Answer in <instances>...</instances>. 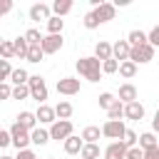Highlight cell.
Listing matches in <instances>:
<instances>
[{
    "instance_id": "3",
    "label": "cell",
    "mask_w": 159,
    "mask_h": 159,
    "mask_svg": "<svg viewBox=\"0 0 159 159\" xmlns=\"http://www.w3.org/2000/svg\"><path fill=\"white\" fill-rule=\"evenodd\" d=\"M102 134H104L107 139L122 142V139H124V134H127V127H124V122H122V119H107V122L102 124Z\"/></svg>"
},
{
    "instance_id": "35",
    "label": "cell",
    "mask_w": 159,
    "mask_h": 159,
    "mask_svg": "<svg viewBox=\"0 0 159 159\" xmlns=\"http://www.w3.org/2000/svg\"><path fill=\"white\" fill-rule=\"evenodd\" d=\"M97 102H99V107H102V109H109V107L117 102V97H114L112 92H102V94L97 97Z\"/></svg>"
},
{
    "instance_id": "43",
    "label": "cell",
    "mask_w": 159,
    "mask_h": 159,
    "mask_svg": "<svg viewBox=\"0 0 159 159\" xmlns=\"http://www.w3.org/2000/svg\"><path fill=\"white\" fill-rule=\"evenodd\" d=\"M127 159H144V149L142 147H132L127 152Z\"/></svg>"
},
{
    "instance_id": "4",
    "label": "cell",
    "mask_w": 159,
    "mask_h": 159,
    "mask_svg": "<svg viewBox=\"0 0 159 159\" xmlns=\"http://www.w3.org/2000/svg\"><path fill=\"white\" fill-rule=\"evenodd\" d=\"M30 97L32 99H37L40 104H45V99H47V84H45V77L42 75H30Z\"/></svg>"
},
{
    "instance_id": "47",
    "label": "cell",
    "mask_w": 159,
    "mask_h": 159,
    "mask_svg": "<svg viewBox=\"0 0 159 159\" xmlns=\"http://www.w3.org/2000/svg\"><path fill=\"white\" fill-rule=\"evenodd\" d=\"M10 10H12V2H10V0L0 5V15H5V12H10Z\"/></svg>"
},
{
    "instance_id": "32",
    "label": "cell",
    "mask_w": 159,
    "mask_h": 159,
    "mask_svg": "<svg viewBox=\"0 0 159 159\" xmlns=\"http://www.w3.org/2000/svg\"><path fill=\"white\" fill-rule=\"evenodd\" d=\"M99 154H104V152H99V144H84V149H82V159H99Z\"/></svg>"
},
{
    "instance_id": "5",
    "label": "cell",
    "mask_w": 159,
    "mask_h": 159,
    "mask_svg": "<svg viewBox=\"0 0 159 159\" xmlns=\"http://www.w3.org/2000/svg\"><path fill=\"white\" fill-rule=\"evenodd\" d=\"M50 137L57 139V142H67L72 137V122L70 119H57L52 127H50Z\"/></svg>"
},
{
    "instance_id": "24",
    "label": "cell",
    "mask_w": 159,
    "mask_h": 159,
    "mask_svg": "<svg viewBox=\"0 0 159 159\" xmlns=\"http://www.w3.org/2000/svg\"><path fill=\"white\" fill-rule=\"evenodd\" d=\"M50 139H52V137H50V129H42V127L32 129V144H35V147H45Z\"/></svg>"
},
{
    "instance_id": "23",
    "label": "cell",
    "mask_w": 159,
    "mask_h": 159,
    "mask_svg": "<svg viewBox=\"0 0 159 159\" xmlns=\"http://www.w3.org/2000/svg\"><path fill=\"white\" fill-rule=\"evenodd\" d=\"M55 112H57V119H70L72 112H75V107H72L67 99H60V102L55 104Z\"/></svg>"
},
{
    "instance_id": "17",
    "label": "cell",
    "mask_w": 159,
    "mask_h": 159,
    "mask_svg": "<svg viewBox=\"0 0 159 159\" xmlns=\"http://www.w3.org/2000/svg\"><path fill=\"white\" fill-rule=\"evenodd\" d=\"M94 57H97L99 62H107V60H112V45H109L107 40H99V42L94 45Z\"/></svg>"
},
{
    "instance_id": "39",
    "label": "cell",
    "mask_w": 159,
    "mask_h": 159,
    "mask_svg": "<svg viewBox=\"0 0 159 159\" xmlns=\"http://www.w3.org/2000/svg\"><path fill=\"white\" fill-rule=\"evenodd\" d=\"M122 142H124V144L132 149V147H137V142H139V134H137L134 129H127V134H124V139H122Z\"/></svg>"
},
{
    "instance_id": "41",
    "label": "cell",
    "mask_w": 159,
    "mask_h": 159,
    "mask_svg": "<svg viewBox=\"0 0 159 159\" xmlns=\"http://www.w3.org/2000/svg\"><path fill=\"white\" fill-rule=\"evenodd\" d=\"M149 45H152V47H159V25H154V27L149 30Z\"/></svg>"
},
{
    "instance_id": "48",
    "label": "cell",
    "mask_w": 159,
    "mask_h": 159,
    "mask_svg": "<svg viewBox=\"0 0 159 159\" xmlns=\"http://www.w3.org/2000/svg\"><path fill=\"white\" fill-rule=\"evenodd\" d=\"M0 159H15V157H10V154H2V157H0Z\"/></svg>"
},
{
    "instance_id": "20",
    "label": "cell",
    "mask_w": 159,
    "mask_h": 159,
    "mask_svg": "<svg viewBox=\"0 0 159 159\" xmlns=\"http://www.w3.org/2000/svg\"><path fill=\"white\" fill-rule=\"evenodd\" d=\"M17 124L25 127L27 132L37 129V117H35V112H20V114H17Z\"/></svg>"
},
{
    "instance_id": "9",
    "label": "cell",
    "mask_w": 159,
    "mask_h": 159,
    "mask_svg": "<svg viewBox=\"0 0 159 159\" xmlns=\"http://www.w3.org/2000/svg\"><path fill=\"white\" fill-rule=\"evenodd\" d=\"M129 55H132V45H129V40H117V42L112 45V57H114L117 62H127Z\"/></svg>"
},
{
    "instance_id": "30",
    "label": "cell",
    "mask_w": 159,
    "mask_h": 159,
    "mask_svg": "<svg viewBox=\"0 0 159 159\" xmlns=\"http://www.w3.org/2000/svg\"><path fill=\"white\" fill-rule=\"evenodd\" d=\"M107 119H124V102H114L109 109H107Z\"/></svg>"
},
{
    "instance_id": "1",
    "label": "cell",
    "mask_w": 159,
    "mask_h": 159,
    "mask_svg": "<svg viewBox=\"0 0 159 159\" xmlns=\"http://www.w3.org/2000/svg\"><path fill=\"white\" fill-rule=\"evenodd\" d=\"M75 67H77V72H80V77H84L87 82H99L102 80V62L92 55V57H80L77 62H75Z\"/></svg>"
},
{
    "instance_id": "29",
    "label": "cell",
    "mask_w": 159,
    "mask_h": 159,
    "mask_svg": "<svg viewBox=\"0 0 159 159\" xmlns=\"http://www.w3.org/2000/svg\"><path fill=\"white\" fill-rule=\"evenodd\" d=\"M119 75H122L124 80H132V77L137 75V65H134L132 60H127V62H119Z\"/></svg>"
},
{
    "instance_id": "2",
    "label": "cell",
    "mask_w": 159,
    "mask_h": 159,
    "mask_svg": "<svg viewBox=\"0 0 159 159\" xmlns=\"http://www.w3.org/2000/svg\"><path fill=\"white\" fill-rule=\"evenodd\" d=\"M10 134H12V147L17 149V152H22V149H30V144H32V132H27L25 127H20L17 122L10 127Z\"/></svg>"
},
{
    "instance_id": "6",
    "label": "cell",
    "mask_w": 159,
    "mask_h": 159,
    "mask_svg": "<svg viewBox=\"0 0 159 159\" xmlns=\"http://www.w3.org/2000/svg\"><path fill=\"white\" fill-rule=\"evenodd\" d=\"M154 50H157V47H152V45L132 47V55H129V60H132L134 65H147V62H152V60H154Z\"/></svg>"
},
{
    "instance_id": "10",
    "label": "cell",
    "mask_w": 159,
    "mask_h": 159,
    "mask_svg": "<svg viewBox=\"0 0 159 159\" xmlns=\"http://www.w3.org/2000/svg\"><path fill=\"white\" fill-rule=\"evenodd\" d=\"M35 117H37L40 124H50V127L57 122V112H55V107H50V104H40L37 112H35Z\"/></svg>"
},
{
    "instance_id": "46",
    "label": "cell",
    "mask_w": 159,
    "mask_h": 159,
    "mask_svg": "<svg viewBox=\"0 0 159 159\" xmlns=\"http://www.w3.org/2000/svg\"><path fill=\"white\" fill-rule=\"evenodd\" d=\"M152 132L154 134H159V109L154 112V117H152Z\"/></svg>"
},
{
    "instance_id": "44",
    "label": "cell",
    "mask_w": 159,
    "mask_h": 159,
    "mask_svg": "<svg viewBox=\"0 0 159 159\" xmlns=\"http://www.w3.org/2000/svg\"><path fill=\"white\" fill-rule=\"evenodd\" d=\"M15 159H37V154H35L32 149H22V152H17Z\"/></svg>"
},
{
    "instance_id": "8",
    "label": "cell",
    "mask_w": 159,
    "mask_h": 159,
    "mask_svg": "<svg viewBox=\"0 0 159 159\" xmlns=\"http://www.w3.org/2000/svg\"><path fill=\"white\" fill-rule=\"evenodd\" d=\"M27 15H30V20H32V22H40V20H45V22H47V20L52 17V5L35 2V5L30 7V12H27Z\"/></svg>"
},
{
    "instance_id": "33",
    "label": "cell",
    "mask_w": 159,
    "mask_h": 159,
    "mask_svg": "<svg viewBox=\"0 0 159 159\" xmlns=\"http://www.w3.org/2000/svg\"><path fill=\"white\" fill-rule=\"evenodd\" d=\"M12 72H15V67L10 65V60H0V80L2 82H10Z\"/></svg>"
},
{
    "instance_id": "42",
    "label": "cell",
    "mask_w": 159,
    "mask_h": 159,
    "mask_svg": "<svg viewBox=\"0 0 159 159\" xmlns=\"http://www.w3.org/2000/svg\"><path fill=\"white\" fill-rule=\"evenodd\" d=\"M12 144V134H10V129H2L0 132V147H10Z\"/></svg>"
},
{
    "instance_id": "38",
    "label": "cell",
    "mask_w": 159,
    "mask_h": 159,
    "mask_svg": "<svg viewBox=\"0 0 159 159\" xmlns=\"http://www.w3.org/2000/svg\"><path fill=\"white\" fill-rule=\"evenodd\" d=\"M82 25H84L87 30H94V27H99V20L94 17V12H87V15L82 17Z\"/></svg>"
},
{
    "instance_id": "45",
    "label": "cell",
    "mask_w": 159,
    "mask_h": 159,
    "mask_svg": "<svg viewBox=\"0 0 159 159\" xmlns=\"http://www.w3.org/2000/svg\"><path fill=\"white\" fill-rule=\"evenodd\" d=\"M144 159H159V147H154V149H147V152H144Z\"/></svg>"
},
{
    "instance_id": "26",
    "label": "cell",
    "mask_w": 159,
    "mask_h": 159,
    "mask_svg": "<svg viewBox=\"0 0 159 159\" xmlns=\"http://www.w3.org/2000/svg\"><path fill=\"white\" fill-rule=\"evenodd\" d=\"M10 82H12L15 87H20V84H27V82H30V75H27V70H25V67H15V72H12Z\"/></svg>"
},
{
    "instance_id": "7",
    "label": "cell",
    "mask_w": 159,
    "mask_h": 159,
    "mask_svg": "<svg viewBox=\"0 0 159 159\" xmlns=\"http://www.w3.org/2000/svg\"><path fill=\"white\" fill-rule=\"evenodd\" d=\"M80 80L77 77H62V80H57V92L60 94H65V97H72V94H77L80 92Z\"/></svg>"
},
{
    "instance_id": "31",
    "label": "cell",
    "mask_w": 159,
    "mask_h": 159,
    "mask_svg": "<svg viewBox=\"0 0 159 159\" xmlns=\"http://www.w3.org/2000/svg\"><path fill=\"white\" fill-rule=\"evenodd\" d=\"M0 55H2V60H12L15 57V42L12 40H2L0 42Z\"/></svg>"
},
{
    "instance_id": "36",
    "label": "cell",
    "mask_w": 159,
    "mask_h": 159,
    "mask_svg": "<svg viewBox=\"0 0 159 159\" xmlns=\"http://www.w3.org/2000/svg\"><path fill=\"white\" fill-rule=\"evenodd\" d=\"M102 72L104 75H114V72H119V62L112 57V60H107V62H102Z\"/></svg>"
},
{
    "instance_id": "27",
    "label": "cell",
    "mask_w": 159,
    "mask_h": 159,
    "mask_svg": "<svg viewBox=\"0 0 159 159\" xmlns=\"http://www.w3.org/2000/svg\"><path fill=\"white\" fill-rule=\"evenodd\" d=\"M62 27H65V20L62 17H50L47 20V35H62Z\"/></svg>"
},
{
    "instance_id": "13",
    "label": "cell",
    "mask_w": 159,
    "mask_h": 159,
    "mask_svg": "<svg viewBox=\"0 0 159 159\" xmlns=\"http://www.w3.org/2000/svg\"><path fill=\"white\" fill-rule=\"evenodd\" d=\"M127 152H129V147L124 142H112L104 149V159H127Z\"/></svg>"
},
{
    "instance_id": "25",
    "label": "cell",
    "mask_w": 159,
    "mask_h": 159,
    "mask_svg": "<svg viewBox=\"0 0 159 159\" xmlns=\"http://www.w3.org/2000/svg\"><path fill=\"white\" fill-rule=\"evenodd\" d=\"M70 10H72V0H55V2H52V12H55V17H65Z\"/></svg>"
},
{
    "instance_id": "49",
    "label": "cell",
    "mask_w": 159,
    "mask_h": 159,
    "mask_svg": "<svg viewBox=\"0 0 159 159\" xmlns=\"http://www.w3.org/2000/svg\"><path fill=\"white\" fill-rule=\"evenodd\" d=\"M47 159H55V157H47Z\"/></svg>"
},
{
    "instance_id": "15",
    "label": "cell",
    "mask_w": 159,
    "mask_h": 159,
    "mask_svg": "<svg viewBox=\"0 0 159 159\" xmlns=\"http://www.w3.org/2000/svg\"><path fill=\"white\" fill-rule=\"evenodd\" d=\"M62 147H65V154L75 157V154H82V149H84V139L77 137V134H72L67 142H62Z\"/></svg>"
},
{
    "instance_id": "22",
    "label": "cell",
    "mask_w": 159,
    "mask_h": 159,
    "mask_svg": "<svg viewBox=\"0 0 159 159\" xmlns=\"http://www.w3.org/2000/svg\"><path fill=\"white\" fill-rule=\"evenodd\" d=\"M12 42H15V57H22V60H27V52H30V42L25 40V35L15 37Z\"/></svg>"
},
{
    "instance_id": "21",
    "label": "cell",
    "mask_w": 159,
    "mask_h": 159,
    "mask_svg": "<svg viewBox=\"0 0 159 159\" xmlns=\"http://www.w3.org/2000/svg\"><path fill=\"white\" fill-rule=\"evenodd\" d=\"M139 147L147 152V149H154V147H159V139H157V134L154 132H142L139 134Z\"/></svg>"
},
{
    "instance_id": "11",
    "label": "cell",
    "mask_w": 159,
    "mask_h": 159,
    "mask_svg": "<svg viewBox=\"0 0 159 159\" xmlns=\"http://www.w3.org/2000/svg\"><path fill=\"white\" fill-rule=\"evenodd\" d=\"M94 12V17L99 20V25L102 22H109V20H114V12H117V7H114V2H102L99 7H94L92 10Z\"/></svg>"
},
{
    "instance_id": "14",
    "label": "cell",
    "mask_w": 159,
    "mask_h": 159,
    "mask_svg": "<svg viewBox=\"0 0 159 159\" xmlns=\"http://www.w3.org/2000/svg\"><path fill=\"white\" fill-rule=\"evenodd\" d=\"M124 119H132V122H139L144 119V104L137 99L132 104H124Z\"/></svg>"
},
{
    "instance_id": "34",
    "label": "cell",
    "mask_w": 159,
    "mask_h": 159,
    "mask_svg": "<svg viewBox=\"0 0 159 159\" xmlns=\"http://www.w3.org/2000/svg\"><path fill=\"white\" fill-rule=\"evenodd\" d=\"M25 40H27L30 45H42V40H45V35H40V30H35V27H30V30L25 32Z\"/></svg>"
},
{
    "instance_id": "16",
    "label": "cell",
    "mask_w": 159,
    "mask_h": 159,
    "mask_svg": "<svg viewBox=\"0 0 159 159\" xmlns=\"http://www.w3.org/2000/svg\"><path fill=\"white\" fill-rule=\"evenodd\" d=\"M117 99H119V102H124V104H132V102H137V87H134L132 82H124V84L119 87V94H117Z\"/></svg>"
},
{
    "instance_id": "12",
    "label": "cell",
    "mask_w": 159,
    "mask_h": 159,
    "mask_svg": "<svg viewBox=\"0 0 159 159\" xmlns=\"http://www.w3.org/2000/svg\"><path fill=\"white\" fill-rule=\"evenodd\" d=\"M62 45H65L62 35H45V40H42V50H45V55H55V52H60Z\"/></svg>"
},
{
    "instance_id": "28",
    "label": "cell",
    "mask_w": 159,
    "mask_h": 159,
    "mask_svg": "<svg viewBox=\"0 0 159 159\" xmlns=\"http://www.w3.org/2000/svg\"><path fill=\"white\" fill-rule=\"evenodd\" d=\"M42 57H45V50H42V45H30V52H27V62L37 65V62H42Z\"/></svg>"
},
{
    "instance_id": "40",
    "label": "cell",
    "mask_w": 159,
    "mask_h": 159,
    "mask_svg": "<svg viewBox=\"0 0 159 159\" xmlns=\"http://www.w3.org/2000/svg\"><path fill=\"white\" fill-rule=\"evenodd\" d=\"M12 89H15V87H12L10 82H0V99H10V97H12Z\"/></svg>"
},
{
    "instance_id": "19",
    "label": "cell",
    "mask_w": 159,
    "mask_h": 159,
    "mask_svg": "<svg viewBox=\"0 0 159 159\" xmlns=\"http://www.w3.org/2000/svg\"><path fill=\"white\" fill-rule=\"evenodd\" d=\"M127 40H129L132 47H142V45H149V32H144V30H132V32L127 35Z\"/></svg>"
},
{
    "instance_id": "18",
    "label": "cell",
    "mask_w": 159,
    "mask_h": 159,
    "mask_svg": "<svg viewBox=\"0 0 159 159\" xmlns=\"http://www.w3.org/2000/svg\"><path fill=\"white\" fill-rule=\"evenodd\" d=\"M80 137L84 139V144H97V139H99V137H104V134H102V127L89 124V127H84V129H82V134H80Z\"/></svg>"
},
{
    "instance_id": "37",
    "label": "cell",
    "mask_w": 159,
    "mask_h": 159,
    "mask_svg": "<svg viewBox=\"0 0 159 159\" xmlns=\"http://www.w3.org/2000/svg\"><path fill=\"white\" fill-rule=\"evenodd\" d=\"M30 97V84H20L12 89V99H27Z\"/></svg>"
}]
</instances>
